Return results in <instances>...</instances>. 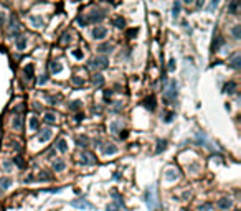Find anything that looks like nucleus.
<instances>
[{"mask_svg": "<svg viewBox=\"0 0 241 211\" xmlns=\"http://www.w3.org/2000/svg\"><path fill=\"white\" fill-rule=\"evenodd\" d=\"M144 200H146V205L147 208L154 211L157 208V198H155V185L149 186V188L146 190V195H144Z\"/></svg>", "mask_w": 241, "mask_h": 211, "instance_id": "obj_1", "label": "nucleus"}, {"mask_svg": "<svg viewBox=\"0 0 241 211\" xmlns=\"http://www.w3.org/2000/svg\"><path fill=\"white\" fill-rule=\"evenodd\" d=\"M109 66V60L106 56H96L94 60L89 61V68L91 69H106Z\"/></svg>", "mask_w": 241, "mask_h": 211, "instance_id": "obj_2", "label": "nucleus"}, {"mask_svg": "<svg viewBox=\"0 0 241 211\" xmlns=\"http://www.w3.org/2000/svg\"><path fill=\"white\" fill-rule=\"evenodd\" d=\"M177 89H178L177 81L172 79L170 83H168V86L165 88V94H163V96H165V99H168V101H170V99H175V97H177Z\"/></svg>", "mask_w": 241, "mask_h": 211, "instance_id": "obj_3", "label": "nucleus"}, {"mask_svg": "<svg viewBox=\"0 0 241 211\" xmlns=\"http://www.w3.org/2000/svg\"><path fill=\"white\" fill-rule=\"evenodd\" d=\"M73 208H79V209H93L94 206L89 203V201H86L84 198H76V200H73L70 203Z\"/></svg>", "mask_w": 241, "mask_h": 211, "instance_id": "obj_4", "label": "nucleus"}, {"mask_svg": "<svg viewBox=\"0 0 241 211\" xmlns=\"http://www.w3.org/2000/svg\"><path fill=\"white\" fill-rule=\"evenodd\" d=\"M106 35H108V30H106L104 27H96L93 30V36L96 38V40H103Z\"/></svg>", "mask_w": 241, "mask_h": 211, "instance_id": "obj_5", "label": "nucleus"}, {"mask_svg": "<svg viewBox=\"0 0 241 211\" xmlns=\"http://www.w3.org/2000/svg\"><path fill=\"white\" fill-rule=\"evenodd\" d=\"M81 163L83 165H93V163H96V158L91 155V153L84 152L83 155H81Z\"/></svg>", "mask_w": 241, "mask_h": 211, "instance_id": "obj_6", "label": "nucleus"}, {"mask_svg": "<svg viewBox=\"0 0 241 211\" xmlns=\"http://www.w3.org/2000/svg\"><path fill=\"white\" fill-rule=\"evenodd\" d=\"M144 106H146L147 109H150V111H154V109H155V106H157V102H155V96H149V97L144 101Z\"/></svg>", "mask_w": 241, "mask_h": 211, "instance_id": "obj_7", "label": "nucleus"}, {"mask_svg": "<svg viewBox=\"0 0 241 211\" xmlns=\"http://www.w3.org/2000/svg\"><path fill=\"white\" fill-rule=\"evenodd\" d=\"M218 208H220V209H228V208H231V200H230V198H220V200H218Z\"/></svg>", "mask_w": 241, "mask_h": 211, "instance_id": "obj_8", "label": "nucleus"}, {"mask_svg": "<svg viewBox=\"0 0 241 211\" xmlns=\"http://www.w3.org/2000/svg\"><path fill=\"white\" fill-rule=\"evenodd\" d=\"M50 137H51V129H43L38 139H40V142H48V140H50Z\"/></svg>", "mask_w": 241, "mask_h": 211, "instance_id": "obj_9", "label": "nucleus"}, {"mask_svg": "<svg viewBox=\"0 0 241 211\" xmlns=\"http://www.w3.org/2000/svg\"><path fill=\"white\" fill-rule=\"evenodd\" d=\"M43 121H45L46 124H55L56 122V116L53 112H45V114H43Z\"/></svg>", "mask_w": 241, "mask_h": 211, "instance_id": "obj_10", "label": "nucleus"}, {"mask_svg": "<svg viewBox=\"0 0 241 211\" xmlns=\"http://www.w3.org/2000/svg\"><path fill=\"white\" fill-rule=\"evenodd\" d=\"M165 178L170 180V181H172V180H177V178H178L177 170H175V168H168V170L165 172Z\"/></svg>", "mask_w": 241, "mask_h": 211, "instance_id": "obj_11", "label": "nucleus"}, {"mask_svg": "<svg viewBox=\"0 0 241 211\" xmlns=\"http://www.w3.org/2000/svg\"><path fill=\"white\" fill-rule=\"evenodd\" d=\"M18 23H15V17H12V20H10V35L12 36H15L17 33H18Z\"/></svg>", "mask_w": 241, "mask_h": 211, "instance_id": "obj_12", "label": "nucleus"}, {"mask_svg": "<svg viewBox=\"0 0 241 211\" xmlns=\"http://www.w3.org/2000/svg\"><path fill=\"white\" fill-rule=\"evenodd\" d=\"M230 61H231V66H233L235 69H238L239 68V53H235V55L230 58Z\"/></svg>", "mask_w": 241, "mask_h": 211, "instance_id": "obj_13", "label": "nucleus"}, {"mask_svg": "<svg viewBox=\"0 0 241 211\" xmlns=\"http://www.w3.org/2000/svg\"><path fill=\"white\" fill-rule=\"evenodd\" d=\"M56 147H58V150H60V152H66V150H68V143H66L65 139H60V140L56 142Z\"/></svg>", "mask_w": 241, "mask_h": 211, "instance_id": "obj_14", "label": "nucleus"}, {"mask_svg": "<svg viewBox=\"0 0 241 211\" xmlns=\"http://www.w3.org/2000/svg\"><path fill=\"white\" fill-rule=\"evenodd\" d=\"M103 18H104V13L93 12V15H89V20L88 22H99V20H103Z\"/></svg>", "mask_w": 241, "mask_h": 211, "instance_id": "obj_15", "label": "nucleus"}, {"mask_svg": "<svg viewBox=\"0 0 241 211\" xmlns=\"http://www.w3.org/2000/svg\"><path fill=\"white\" fill-rule=\"evenodd\" d=\"M65 167H66V163H65L63 160H56L55 163H53V168H55V172H63Z\"/></svg>", "mask_w": 241, "mask_h": 211, "instance_id": "obj_16", "label": "nucleus"}, {"mask_svg": "<svg viewBox=\"0 0 241 211\" xmlns=\"http://www.w3.org/2000/svg\"><path fill=\"white\" fill-rule=\"evenodd\" d=\"M10 185H12V180L10 178H0V190L10 188Z\"/></svg>", "mask_w": 241, "mask_h": 211, "instance_id": "obj_17", "label": "nucleus"}, {"mask_svg": "<svg viewBox=\"0 0 241 211\" xmlns=\"http://www.w3.org/2000/svg\"><path fill=\"white\" fill-rule=\"evenodd\" d=\"M93 83H94V86H103L104 84V78H103V74H94L93 76Z\"/></svg>", "mask_w": 241, "mask_h": 211, "instance_id": "obj_18", "label": "nucleus"}, {"mask_svg": "<svg viewBox=\"0 0 241 211\" xmlns=\"http://www.w3.org/2000/svg\"><path fill=\"white\" fill-rule=\"evenodd\" d=\"M235 91H236V83H233V81L225 86V93H226V94H233Z\"/></svg>", "mask_w": 241, "mask_h": 211, "instance_id": "obj_19", "label": "nucleus"}, {"mask_svg": "<svg viewBox=\"0 0 241 211\" xmlns=\"http://www.w3.org/2000/svg\"><path fill=\"white\" fill-rule=\"evenodd\" d=\"M112 23H114V27H117V28H124V25H126V22H124L122 17H116L112 20Z\"/></svg>", "mask_w": 241, "mask_h": 211, "instance_id": "obj_20", "label": "nucleus"}, {"mask_svg": "<svg viewBox=\"0 0 241 211\" xmlns=\"http://www.w3.org/2000/svg\"><path fill=\"white\" fill-rule=\"evenodd\" d=\"M116 152H117V147L112 145V143H109V145L104 148V153H106V155H112V153H116Z\"/></svg>", "mask_w": 241, "mask_h": 211, "instance_id": "obj_21", "label": "nucleus"}, {"mask_svg": "<svg viewBox=\"0 0 241 211\" xmlns=\"http://www.w3.org/2000/svg\"><path fill=\"white\" fill-rule=\"evenodd\" d=\"M111 50H112V46H111L109 43H104V45H99V46H98V51H99V53H104V51L109 53Z\"/></svg>", "mask_w": 241, "mask_h": 211, "instance_id": "obj_22", "label": "nucleus"}, {"mask_svg": "<svg viewBox=\"0 0 241 211\" xmlns=\"http://www.w3.org/2000/svg\"><path fill=\"white\" fill-rule=\"evenodd\" d=\"M180 2H175V5H173V10H172V17L173 18H177L178 17V13H180Z\"/></svg>", "mask_w": 241, "mask_h": 211, "instance_id": "obj_23", "label": "nucleus"}, {"mask_svg": "<svg viewBox=\"0 0 241 211\" xmlns=\"http://www.w3.org/2000/svg\"><path fill=\"white\" fill-rule=\"evenodd\" d=\"M157 145H159V147H157V150H155V152H157V153H160L162 150H165V148H167V140H159V142H157Z\"/></svg>", "mask_w": 241, "mask_h": 211, "instance_id": "obj_24", "label": "nucleus"}, {"mask_svg": "<svg viewBox=\"0 0 241 211\" xmlns=\"http://www.w3.org/2000/svg\"><path fill=\"white\" fill-rule=\"evenodd\" d=\"M22 126H23L22 117H20V116H17L15 119H13V127H15V129H22Z\"/></svg>", "mask_w": 241, "mask_h": 211, "instance_id": "obj_25", "label": "nucleus"}, {"mask_svg": "<svg viewBox=\"0 0 241 211\" xmlns=\"http://www.w3.org/2000/svg\"><path fill=\"white\" fill-rule=\"evenodd\" d=\"M25 46H27V38H20L17 41V50H25Z\"/></svg>", "mask_w": 241, "mask_h": 211, "instance_id": "obj_26", "label": "nucleus"}, {"mask_svg": "<svg viewBox=\"0 0 241 211\" xmlns=\"http://www.w3.org/2000/svg\"><path fill=\"white\" fill-rule=\"evenodd\" d=\"M61 69H63V68H61V64L60 63H51V73H61Z\"/></svg>", "mask_w": 241, "mask_h": 211, "instance_id": "obj_27", "label": "nucleus"}, {"mask_svg": "<svg viewBox=\"0 0 241 211\" xmlns=\"http://www.w3.org/2000/svg\"><path fill=\"white\" fill-rule=\"evenodd\" d=\"M13 163H15L18 168H23V167H25V162L22 160V157H15L13 158Z\"/></svg>", "mask_w": 241, "mask_h": 211, "instance_id": "obj_28", "label": "nucleus"}, {"mask_svg": "<svg viewBox=\"0 0 241 211\" xmlns=\"http://www.w3.org/2000/svg\"><path fill=\"white\" fill-rule=\"evenodd\" d=\"M238 5H239L238 2H231V3H230V7H228L230 13H236V10H238Z\"/></svg>", "mask_w": 241, "mask_h": 211, "instance_id": "obj_29", "label": "nucleus"}, {"mask_svg": "<svg viewBox=\"0 0 241 211\" xmlns=\"http://www.w3.org/2000/svg\"><path fill=\"white\" fill-rule=\"evenodd\" d=\"M112 196L116 198V201H117V205H119V206H122V208H124V201L120 200V195L117 193V191H112Z\"/></svg>", "mask_w": 241, "mask_h": 211, "instance_id": "obj_30", "label": "nucleus"}, {"mask_svg": "<svg viewBox=\"0 0 241 211\" xmlns=\"http://www.w3.org/2000/svg\"><path fill=\"white\" fill-rule=\"evenodd\" d=\"M30 129H32V130H36V129H38V119H35V117L30 119Z\"/></svg>", "mask_w": 241, "mask_h": 211, "instance_id": "obj_31", "label": "nucleus"}, {"mask_svg": "<svg viewBox=\"0 0 241 211\" xmlns=\"http://www.w3.org/2000/svg\"><path fill=\"white\" fill-rule=\"evenodd\" d=\"M79 106H81L79 101H73V102L70 104V109H71V111H78V109H79Z\"/></svg>", "mask_w": 241, "mask_h": 211, "instance_id": "obj_32", "label": "nucleus"}, {"mask_svg": "<svg viewBox=\"0 0 241 211\" xmlns=\"http://www.w3.org/2000/svg\"><path fill=\"white\" fill-rule=\"evenodd\" d=\"M25 74L30 76V78L33 76V64H27V66H25Z\"/></svg>", "mask_w": 241, "mask_h": 211, "instance_id": "obj_33", "label": "nucleus"}, {"mask_svg": "<svg viewBox=\"0 0 241 211\" xmlns=\"http://www.w3.org/2000/svg\"><path fill=\"white\" fill-rule=\"evenodd\" d=\"M73 84H74V86H83V84H84V79H81V78H78V76H74V78H73Z\"/></svg>", "mask_w": 241, "mask_h": 211, "instance_id": "obj_34", "label": "nucleus"}, {"mask_svg": "<svg viewBox=\"0 0 241 211\" xmlns=\"http://www.w3.org/2000/svg\"><path fill=\"white\" fill-rule=\"evenodd\" d=\"M76 20H78V23H79V25L81 27H84V25H88V18H86V17H78V18H76Z\"/></svg>", "mask_w": 241, "mask_h": 211, "instance_id": "obj_35", "label": "nucleus"}, {"mask_svg": "<svg viewBox=\"0 0 241 211\" xmlns=\"http://www.w3.org/2000/svg\"><path fill=\"white\" fill-rule=\"evenodd\" d=\"M210 209H213V205H211V203H206V205L200 206V211H210Z\"/></svg>", "mask_w": 241, "mask_h": 211, "instance_id": "obj_36", "label": "nucleus"}, {"mask_svg": "<svg viewBox=\"0 0 241 211\" xmlns=\"http://www.w3.org/2000/svg\"><path fill=\"white\" fill-rule=\"evenodd\" d=\"M32 22L35 23L36 27H41V23H43V20H41L40 17H32Z\"/></svg>", "mask_w": 241, "mask_h": 211, "instance_id": "obj_37", "label": "nucleus"}, {"mask_svg": "<svg viewBox=\"0 0 241 211\" xmlns=\"http://www.w3.org/2000/svg\"><path fill=\"white\" fill-rule=\"evenodd\" d=\"M239 28H241V27H235V28H233V36H235V40H239Z\"/></svg>", "mask_w": 241, "mask_h": 211, "instance_id": "obj_38", "label": "nucleus"}, {"mask_svg": "<svg viewBox=\"0 0 241 211\" xmlns=\"http://www.w3.org/2000/svg\"><path fill=\"white\" fill-rule=\"evenodd\" d=\"M68 38H70V35H68V33H65V35H63V36H61V41H60V43H61V45H66V43H68V41H70V40H68Z\"/></svg>", "mask_w": 241, "mask_h": 211, "instance_id": "obj_39", "label": "nucleus"}, {"mask_svg": "<svg viewBox=\"0 0 241 211\" xmlns=\"http://www.w3.org/2000/svg\"><path fill=\"white\" fill-rule=\"evenodd\" d=\"M175 69V60L170 58V61H168V71H173Z\"/></svg>", "mask_w": 241, "mask_h": 211, "instance_id": "obj_40", "label": "nucleus"}, {"mask_svg": "<svg viewBox=\"0 0 241 211\" xmlns=\"http://www.w3.org/2000/svg\"><path fill=\"white\" fill-rule=\"evenodd\" d=\"M136 35H137V28H132V30L127 31V38H132V36H136Z\"/></svg>", "mask_w": 241, "mask_h": 211, "instance_id": "obj_41", "label": "nucleus"}, {"mask_svg": "<svg viewBox=\"0 0 241 211\" xmlns=\"http://www.w3.org/2000/svg\"><path fill=\"white\" fill-rule=\"evenodd\" d=\"M111 130H112V132H117V130H119V124H117V122H112V124H111Z\"/></svg>", "mask_w": 241, "mask_h": 211, "instance_id": "obj_42", "label": "nucleus"}, {"mask_svg": "<svg viewBox=\"0 0 241 211\" xmlns=\"http://www.w3.org/2000/svg\"><path fill=\"white\" fill-rule=\"evenodd\" d=\"M173 117H175V114H173V112L167 114V116H165V122H172V119H173Z\"/></svg>", "mask_w": 241, "mask_h": 211, "instance_id": "obj_43", "label": "nucleus"}, {"mask_svg": "<svg viewBox=\"0 0 241 211\" xmlns=\"http://www.w3.org/2000/svg\"><path fill=\"white\" fill-rule=\"evenodd\" d=\"M46 81H48V76H41V78H40V81H38V84H40V86H43V84L46 83Z\"/></svg>", "mask_w": 241, "mask_h": 211, "instance_id": "obj_44", "label": "nucleus"}, {"mask_svg": "<svg viewBox=\"0 0 241 211\" xmlns=\"http://www.w3.org/2000/svg\"><path fill=\"white\" fill-rule=\"evenodd\" d=\"M216 5H218V2H216V0H215V2H211L210 7H208V10H213V8H216Z\"/></svg>", "mask_w": 241, "mask_h": 211, "instance_id": "obj_45", "label": "nucleus"}, {"mask_svg": "<svg viewBox=\"0 0 241 211\" xmlns=\"http://www.w3.org/2000/svg\"><path fill=\"white\" fill-rule=\"evenodd\" d=\"M119 135H120V139H127V135H129V134H127V130H120V134H119Z\"/></svg>", "mask_w": 241, "mask_h": 211, "instance_id": "obj_46", "label": "nucleus"}, {"mask_svg": "<svg viewBox=\"0 0 241 211\" xmlns=\"http://www.w3.org/2000/svg\"><path fill=\"white\" fill-rule=\"evenodd\" d=\"M108 211H119L117 209V206H114V205H111V206H108V208H106Z\"/></svg>", "mask_w": 241, "mask_h": 211, "instance_id": "obj_47", "label": "nucleus"}, {"mask_svg": "<svg viewBox=\"0 0 241 211\" xmlns=\"http://www.w3.org/2000/svg\"><path fill=\"white\" fill-rule=\"evenodd\" d=\"M74 58H78V60H81V58H83V55H81V51H78V50L74 51Z\"/></svg>", "mask_w": 241, "mask_h": 211, "instance_id": "obj_48", "label": "nucleus"}, {"mask_svg": "<svg viewBox=\"0 0 241 211\" xmlns=\"http://www.w3.org/2000/svg\"><path fill=\"white\" fill-rule=\"evenodd\" d=\"M109 97H111V91H104V99L108 101Z\"/></svg>", "mask_w": 241, "mask_h": 211, "instance_id": "obj_49", "label": "nucleus"}, {"mask_svg": "<svg viewBox=\"0 0 241 211\" xmlns=\"http://www.w3.org/2000/svg\"><path fill=\"white\" fill-rule=\"evenodd\" d=\"M3 167H5V170H10L12 163H10V162H5V163H3Z\"/></svg>", "mask_w": 241, "mask_h": 211, "instance_id": "obj_50", "label": "nucleus"}, {"mask_svg": "<svg viewBox=\"0 0 241 211\" xmlns=\"http://www.w3.org/2000/svg\"><path fill=\"white\" fill-rule=\"evenodd\" d=\"M235 211H239V209H235Z\"/></svg>", "mask_w": 241, "mask_h": 211, "instance_id": "obj_51", "label": "nucleus"}]
</instances>
